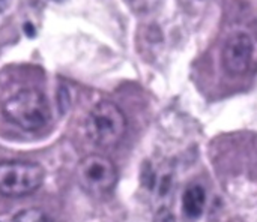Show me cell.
<instances>
[{"instance_id": "277c9868", "label": "cell", "mask_w": 257, "mask_h": 222, "mask_svg": "<svg viewBox=\"0 0 257 222\" xmlns=\"http://www.w3.org/2000/svg\"><path fill=\"white\" fill-rule=\"evenodd\" d=\"M78 185L90 195H105L117 183V168L102 155H89L77 165Z\"/></svg>"}, {"instance_id": "8992f818", "label": "cell", "mask_w": 257, "mask_h": 222, "mask_svg": "<svg viewBox=\"0 0 257 222\" xmlns=\"http://www.w3.org/2000/svg\"><path fill=\"white\" fill-rule=\"evenodd\" d=\"M206 206V191L200 183H191L187 186L182 195V212L190 219H199Z\"/></svg>"}, {"instance_id": "5b68a950", "label": "cell", "mask_w": 257, "mask_h": 222, "mask_svg": "<svg viewBox=\"0 0 257 222\" xmlns=\"http://www.w3.org/2000/svg\"><path fill=\"white\" fill-rule=\"evenodd\" d=\"M254 56V41L247 32L232 33L223 48V66L232 77H239L248 72Z\"/></svg>"}, {"instance_id": "ba28073f", "label": "cell", "mask_w": 257, "mask_h": 222, "mask_svg": "<svg viewBox=\"0 0 257 222\" xmlns=\"http://www.w3.org/2000/svg\"><path fill=\"white\" fill-rule=\"evenodd\" d=\"M5 8H6V0H0V12L5 11Z\"/></svg>"}, {"instance_id": "6da1fadb", "label": "cell", "mask_w": 257, "mask_h": 222, "mask_svg": "<svg viewBox=\"0 0 257 222\" xmlns=\"http://www.w3.org/2000/svg\"><path fill=\"white\" fill-rule=\"evenodd\" d=\"M2 113L11 123L29 132L42 129L51 119L50 104L36 89H23L12 95L3 104Z\"/></svg>"}, {"instance_id": "7a4b0ae2", "label": "cell", "mask_w": 257, "mask_h": 222, "mask_svg": "<svg viewBox=\"0 0 257 222\" xmlns=\"http://www.w3.org/2000/svg\"><path fill=\"white\" fill-rule=\"evenodd\" d=\"M126 117L119 105L99 101L89 113L86 129L90 141L101 149L116 147L126 134Z\"/></svg>"}, {"instance_id": "52a82bcc", "label": "cell", "mask_w": 257, "mask_h": 222, "mask_svg": "<svg viewBox=\"0 0 257 222\" xmlns=\"http://www.w3.org/2000/svg\"><path fill=\"white\" fill-rule=\"evenodd\" d=\"M12 222H53V219L41 209L38 207H32V209H26L18 212Z\"/></svg>"}, {"instance_id": "3957f363", "label": "cell", "mask_w": 257, "mask_h": 222, "mask_svg": "<svg viewBox=\"0 0 257 222\" xmlns=\"http://www.w3.org/2000/svg\"><path fill=\"white\" fill-rule=\"evenodd\" d=\"M45 179L41 164L32 161H0V195L20 198L38 191Z\"/></svg>"}]
</instances>
